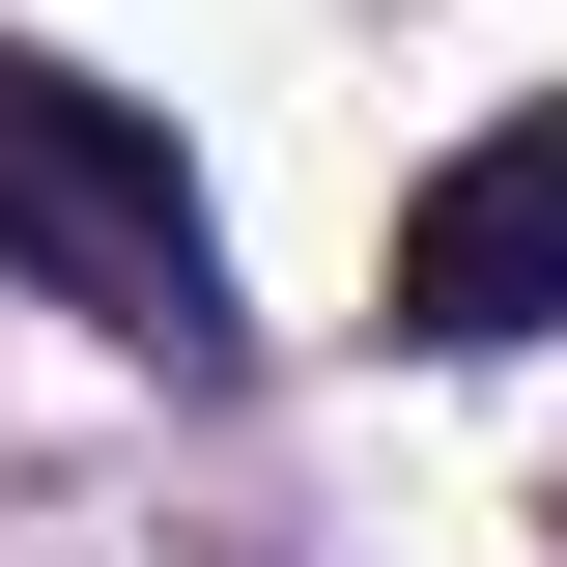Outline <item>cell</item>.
I'll return each mask as SVG.
<instances>
[{
  "mask_svg": "<svg viewBox=\"0 0 567 567\" xmlns=\"http://www.w3.org/2000/svg\"><path fill=\"white\" fill-rule=\"evenodd\" d=\"M0 256L58 284L85 341H142V369H227V227H199V171H171L114 85H58V58H0Z\"/></svg>",
  "mask_w": 567,
  "mask_h": 567,
  "instance_id": "obj_1",
  "label": "cell"
},
{
  "mask_svg": "<svg viewBox=\"0 0 567 567\" xmlns=\"http://www.w3.org/2000/svg\"><path fill=\"white\" fill-rule=\"evenodd\" d=\"M398 341H567V114H483L454 171L398 199Z\"/></svg>",
  "mask_w": 567,
  "mask_h": 567,
  "instance_id": "obj_2",
  "label": "cell"
}]
</instances>
